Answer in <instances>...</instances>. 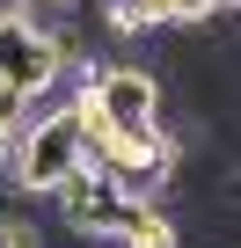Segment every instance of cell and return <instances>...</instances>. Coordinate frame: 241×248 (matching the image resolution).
<instances>
[{
  "label": "cell",
  "instance_id": "cell-1",
  "mask_svg": "<svg viewBox=\"0 0 241 248\" xmlns=\"http://www.w3.org/2000/svg\"><path fill=\"white\" fill-rule=\"evenodd\" d=\"M80 102L95 109L102 132H146V124H161V109H168L161 73H154V66H132V59H110V66L88 80Z\"/></svg>",
  "mask_w": 241,
  "mask_h": 248
},
{
  "label": "cell",
  "instance_id": "cell-2",
  "mask_svg": "<svg viewBox=\"0 0 241 248\" xmlns=\"http://www.w3.org/2000/svg\"><path fill=\"white\" fill-rule=\"evenodd\" d=\"M73 168H88V154H80V117H73V109H59V117H44V124H30V132H22L15 197H51Z\"/></svg>",
  "mask_w": 241,
  "mask_h": 248
},
{
  "label": "cell",
  "instance_id": "cell-3",
  "mask_svg": "<svg viewBox=\"0 0 241 248\" xmlns=\"http://www.w3.org/2000/svg\"><path fill=\"white\" fill-rule=\"evenodd\" d=\"M51 204H59V219H66L80 241H110L117 226L132 219V197H117V190H110L95 168H73V175L51 190Z\"/></svg>",
  "mask_w": 241,
  "mask_h": 248
},
{
  "label": "cell",
  "instance_id": "cell-4",
  "mask_svg": "<svg viewBox=\"0 0 241 248\" xmlns=\"http://www.w3.org/2000/svg\"><path fill=\"white\" fill-rule=\"evenodd\" d=\"M51 73H59V44L51 37H37V30H22V22H8L0 30V88L8 95H37V88H51Z\"/></svg>",
  "mask_w": 241,
  "mask_h": 248
},
{
  "label": "cell",
  "instance_id": "cell-5",
  "mask_svg": "<svg viewBox=\"0 0 241 248\" xmlns=\"http://www.w3.org/2000/svg\"><path fill=\"white\" fill-rule=\"evenodd\" d=\"M110 241H117V248H183V241H176V219H168L161 204H132V219L117 226Z\"/></svg>",
  "mask_w": 241,
  "mask_h": 248
},
{
  "label": "cell",
  "instance_id": "cell-6",
  "mask_svg": "<svg viewBox=\"0 0 241 248\" xmlns=\"http://www.w3.org/2000/svg\"><path fill=\"white\" fill-rule=\"evenodd\" d=\"M0 248H51V241H44V226H37V219L8 212V219H0Z\"/></svg>",
  "mask_w": 241,
  "mask_h": 248
}]
</instances>
